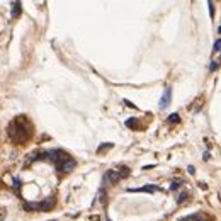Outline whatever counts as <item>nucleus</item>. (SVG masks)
Listing matches in <instances>:
<instances>
[{
  "instance_id": "f257e3e1",
  "label": "nucleus",
  "mask_w": 221,
  "mask_h": 221,
  "mask_svg": "<svg viewBox=\"0 0 221 221\" xmlns=\"http://www.w3.org/2000/svg\"><path fill=\"white\" fill-rule=\"evenodd\" d=\"M7 131H9V136H10V140L14 143L24 145L32 136V124L26 116H17L16 119L10 121Z\"/></svg>"
},
{
  "instance_id": "f03ea898",
  "label": "nucleus",
  "mask_w": 221,
  "mask_h": 221,
  "mask_svg": "<svg viewBox=\"0 0 221 221\" xmlns=\"http://www.w3.org/2000/svg\"><path fill=\"white\" fill-rule=\"evenodd\" d=\"M44 155L48 157V160H51L55 163V167H56L58 172L68 174V172H72L77 167V162L63 150H51V152H46Z\"/></svg>"
},
{
  "instance_id": "7ed1b4c3",
  "label": "nucleus",
  "mask_w": 221,
  "mask_h": 221,
  "mask_svg": "<svg viewBox=\"0 0 221 221\" xmlns=\"http://www.w3.org/2000/svg\"><path fill=\"white\" fill-rule=\"evenodd\" d=\"M56 204V199L55 197H46L43 199L41 202H24V209L32 213V211H39V213H44V211H51Z\"/></svg>"
},
{
  "instance_id": "20e7f679",
  "label": "nucleus",
  "mask_w": 221,
  "mask_h": 221,
  "mask_svg": "<svg viewBox=\"0 0 221 221\" xmlns=\"http://www.w3.org/2000/svg\"><path fill=\"white\" fill-rule=\"evenodd\" d=\"M128 175H129V169L122 165V167H119L117 170H107L104 174L102 182H104V184H116V182H119L121 179H126Z\"/></svg>"
},
{
  "instance_id": "39448f33",
  "label": "nucleus",
  "mask_w": 221,
  "mask_h": 221,
  "mask_svg": "<svg viewBox=\"0 0 221 221\" xmlns=\"http://www.w3.org/2000/svg\"><path fill=\"white\" fill-rule=\"evenodd\" d=\"M170 100H172V89L167 87V89L163 90L162 97H160V104H158V107H160V109H167V107L170 105Z\"/></svg>"
},
{
  "instance_id": "423d86ee",
  "label": "nucleus",
  "mask_w": 221,
  "mask_h": 221,
  "mask_svg": "<svg viewBox=\"0 0 221 221\" xmlns=\"http://www.w3.org/2000/svg\"><path fill=\"white\" fill-rule=\"evenodd\" d=\"M155 190H158L157 185H143V187H136V189L129 187L128 192H155Z\"/></svg>"
},
{
  "instance_id": "0eeeda50",
  "label": "nucleus",
  "mask_w": 221,
  "mask_h": 221,
  "mask_svg": "<svg viewBox=\"0 0 221 221\" xmlns=\"http://www.w3.org/2000/svg\"><path fill=\"white\" fill-rule=\"evenodd\" d=\"M21 2H12V17L17 19V17L21 16Z\"/></svg>"
},
{
  "instance_id": "6e6552de",
  "label": "nucleus",
  "mask_w": 221,
  "mask_h": 221,
  "mask_svg": "<svg viewBox=\"0 0 221 221\" xmlns=\"http://www.w3.org/2000/svg\"><path fill=\"white\" fill-rule=\"evenodd\" d=\"M126 126H128V128H133V129H134V128L138 126V121L134 119V117H131V119H128V121H126Z\"/></svg>"
},
{
  "instance_id": "1a4fd4ad",
  "label": "nucleus",
  "mask_w": 221,
  "mask_h": 221,
  "mask_svg": "<svg viewBox=\"0 0 221 221\" xmlns=\"http://www.w3.org/2000/svg\"><path fill=\"white\" fill-rule=\"evenodd\" d=\"M180 184H182V180H180V179H175V180H172V185H170V190H175L177 187H180Z\"/></svg>"
},
{
  "instance_id": "9d476101",
  "label": "nucleus",
  "mask_w": 221,
  "mask_h": 221,
  "mask_svg": "<svg viewBox=\"0 0 221 221\" xmlns=\"http://www.w3.org/2000/svg\"><path fill=\"white\" fill-rule=\"evenodd\" d=\"M109 148H112V143H107V145H100V146L97 148V153H102L104 150H109Z\"/></svg>"
},
{
  "instance_id": "9b49d317",
  "label": "nucleus",
  "mask_w": 221,
  "mask_h": 221,
  "mask_svg": "<svg viewBox=\"0 0 221 221\" xmlns=\"http://www.w3.org/2000/svg\"><path fill=\"white\" fill-rule=\"evenodd\" d=\"M187 197H189V194H187V192H182V194L177 197V202H179V204H182L184 201H187Z\"/></svg>"
},
{
  "instance_id": "f8f14e48",
  "label": "nucleus",
  "mask_w": 221,
  "mask_h": 221,
  "mask_svg": "<svg viewBox=\"0 0 221 221\" xmlns=\"http://www.w3.org/2000/svg\"><path fill=\"white\" fill-rule=\"evenodd\" d=\"M180 121V117H179V114L175 112V114H170V117H169V122H179Z\"/></svg>"
},
{
  "instance_id": "ddd939ff",
  "label": "nucleus",
  "mask_w": 221,
  "mask_h": 221,
  "mask_svg": "<svg viewBox=\"0 0 221 221\" xmlns=\"http://www.w3.org/2000/svg\"><path fill=\"white\" fill-rule=\"evenodd\" d=\"M214 51H221V39H218V41L214 43V48H213Z\"/></svg>"
},
{
  "instance_id": "4468645a",
  "label": "nucleus",
  "mask_w": 221,
  "mask_h": 221,
  "mask_svg": "<svg viewBox=\"0 0 221 221\" xmlns=\"http://www.w3.org/2000/svg\"><path fill=\"white\" fill-rule=\"evenodd\" d=\"M218 68V61H216V60H213V63H211V66H209V70L211 72H214V70Z\"/></svg>"
},
{
  "instance_id": "2eb2a0df",
  "label": "nucleus",
  "mask_w": 221,
  "mask_h": 221,
  "mask_svg": "<svg viewBox=\"0 0 221 221\" xmlns=\"http://www.w3.org/2000/svg\"><path fill=\"white\" fill-rule=\"evenodd\" d=\"M187 170H189V174H190V175H194V174H196V169L192 167V165H189V169H187Z\"/></svg>"
},
{
  "instance_id": "dca6fc26",
  "label": "nucleus",
  "mask_w": 221,
  "mask_h": 221,
  "mask_svg": "<svg viewBox=\"0 0 221 221\" xmlns=\"http://www.w3.org/2000/svg\"><path fill=\"white\" fill-rule=\"evenodd\" d=\"M213 14H214V9H213V4L209 2V16L213 17Z\"/></svg>"
},
{
  "instance_id": "f3484780",
  "label": "nucleus",
  "mask_w": 221,
  "mask_h": 221,
  "mask_svg": "<svg viewBox=\"0 0 221 221\" xmlns=\"http://www.w3.org/2000/svg\"><path fill=\"white\" fill-rule=\"evenodd\" d=\"M179 221H192V214H190V216H185V218H182V220H179Z\"/></svg>"
},
{
  "instance_id": "a211bd4d",
  "label": "nucleus",
  "mask_w": 221,
  "mask_h": 221,
  "mask_svg": "<svg viewBox=\"0 0 221 221\" xmlns=\"http://www.w3.org/2000/svg\"><path fill=\"white\" fill-rule=\"evenodd\" d=\"M218 32H220V34H221V26H220V29H218Z\"/></svg>"
},
{
  "instance_id": "6ab92c4d",
  "label": "nucleus",
  "mask_w": 221,
  "mask_h": 221,
  "mask_svg": "<svg viewBox=\"0 0 221 221\" xmlns=\"http://www.w3.org/2000/svg\"><path fill=\"white\" fill-rule=\"evenodd\" d=\"M105 221H110V220H109V218H105Z\"/></svg>"
}]
</instances>
